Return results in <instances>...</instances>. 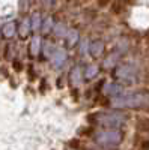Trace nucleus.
I'll use <instances>...</instances> for the list:
<instances>
[{
    "label": "nucleus",
    "mask_w": 149,
    "mask_h": 150,
    "mask_svg": "<svg viewBox=\"0 0 149 150\" xmlns=\"http://www.w3.org/2000/svg\"><path fill=\"white\" fill-rule=\"evenodd\" d=\"M93 66H89V72L88 74H86V78H92V75H93Z\"/></svg>",
    "instance_id": "obj_17"
},
{
    "label": "nucleus",
    "mask_w": 149,
    "mask_h": 150,
    "mask_svg": "<svg viewBox=\"0 0 149 150\" xmlns=\"http://www.w3.org/2000/svg\"><path fill=\"white\" fill-rule=\"evenodd\" d=\"M30 30H32L30 20H24V21L21 23V26H20V30H18V33H20V36H21V39H26V38L29 36V33H30Z\"/></svg>",
    "instance_id": "obj_8"
},
{
    "label": "nucleus",
    "mask_w": 149,
    "mask_h": 150,
    "mask_svg": "<svg viewBox=\"0 0 149 150\" xmlns=\"http://www.w3.org/2000/svg\"><path fill=\"white\" fill-rule=\"evenodd\" d=\"M86 2H89V0H86Z\"/></svg>",
    "instance_id": "obj_20"
},
{
    "label": "nucleus",
    "mask_w": 149,
    "mask_h": 150,
    "mask_svg": "<svg viewBox=\"0 0 149 150\" xmlns=\"http://www.w3.org/2000/svg\"><path fill=\"white\" fill-rule=\"evenodd\" d=\"M123 8H125V6H123V3L120 2V0H116V2L115 3H111V14H115V15H119V14H122V12H123Z\"/></svg>",
    "instance_id": "obj_10"
},
{
    "label": "nucleus",
    "mask_w": 149,
    "mask_h": 150,
    "mask_svg": "<svg viewBox=\"0 0 149 150\" xmlns=\"http://www.w3.org/2000/svg\"><path fill=\"white\" fill-rule=\"evenodd\" d=\"M95 140L99 144H111V143H116L119 140V135L113 134V132H101L95 137Z\"/></svg>",
    "instance_id": "obj_2"
},
{
    "label": "nucleus",
    "mask_w": 149,
    "mask_h": 150,
    "mask_svg": "<svg viewBox=\"0 0 149 150\" xmlns=\"http://www.w3.org/2000/svg\"><path fill=\"white\" fill-rule=\"evenodd\" d=\"M65 41H66L68 47L77 45V42H78V32L77 30H68L66 35H65Z\"/></svg>",
    "instance_id": "obj_6"
},
{
    "label": "nucleus",
    "mask_w": 149,
    "mask_h": 150,
    "mask_svg": "<svg viewBox=\"0 0 149 150\" xmlns=\"http://www.w3.org/2000/svg\"><path fill=\"white\" fill-rule=\"evenodd\" d=\"M30 26H32V30L33 32H38L42 29V17L39 12H35L30 18Z\"/></svg>",
    "instance_id": "obj_5"
},
{
    "label": "nucleus",
    "mask_w": 149,
    "mask_h": 150,
    "mask_svg": "<svg viewBox=\"0 0 149 150\" xmlns=\"http://www.w3.org/2000/svg\"><path fill=\"white\" fill-rule=\"evenodd\" d=\"M101 51H103V44L98 42V41L92 42V45H91V54H92L93 57H96V56L101 54Z\"/></svg>",
    "instance_id": "obj_11"
},
{
    "label": "nucleus",
    "mask_w": 149,
    "mask_h": 150,
    "mask_svg": "<svg viewBox=\"0 0 149 150\" xmlns=\"http://www.w3.org/2000/svg\"><path fill=\"white\" fill-rule=\"evenodd\" d=\"M12 66H14L15 68V71H23V63H21V62H18V60H15L14 62V63H12Z\"/></svg>",
    "instance_id": "obj_16"
},
{
    "label": "nucleus",
    "mask_w": 149,
    "mask_h": 150,
    "mask_svg": "<svg viewBox=\"0 0 149 150\" xmlns=\"http://www.w3.org/2000/svg\"><path fill=\"white\" fill-rule=\"evenodd\" d=\"M148 42H149V35H148Z\"/></svg>",
    "instance_id": "obj_18"
},
{
    "label": "nucleus",
    "mask_w": 149,
    "mask_h": 150,
    "mask_svg": "<svg viewBox=\"0 0 149 150\" xmlns=\"http://www.w3.org/2000/svg\"><path fill=\"white\" fill-rule=\"evenodd\" d=\"M66 59H68V54H66L65 50H62V48H57L56 51L50 56V62H51V65L54 68H62L63 63L66 62Z\"/></svg>",
    "instance_id": "obj_1"
},
{
    "label": "nucleus",
    "mask_w": 149,
    "mask_h": 150,
    "mask_svg": "<svg viewBox=\"0 0 149 150\" xmlns=\"http://www.w3.org/2000/svg\"><path fill=\"white\" fill-rule=\"evenodd\" d=\"M69 81H71V84L72 86H78L80 83H81V69H80V66L77 65V66H74L72 69H71V74H69Z\"/></svg>",
    "instance_id": "obj_4"
},
{
    "label": "nucleus",
    "mask_w": 149,
    "mask_h": 150,
    "mask_svg": "<svg viewBox=\"0 0 149 150\" xmlns=\"http://www.w3.org/2000/svg\"><path fill=\"white\" fill-rule=\"evenodd\" d=\"M110 3H111V0H96V5L99 8H107Z\"/></svg>",
    "instance_id": "obj_15"
},
{
    "label": "nucleus",
    "mask_w": 149,
    "mask_h": 150,
    "mask_svg": "<svg viewBox=\"0 0 149 150\" xmlns=\"http://www.w3.org/2000/svg\"><path fill=\"white\" fill-rule=\"evenodd\" d=\"M135 128H137L139 132L149 134V117H140L135 123Z\"/></svg>",
    "instance_id": "obj_7"
},
{
    "label": "nucleus",
    "mask_w": 149,
    "mask_h": 150,
    "mask_svg": "<svg viewBox=\"0 0 149 150\" xmlns=\"http://www.w3.org/2000/svg\"><path fill=\"white\" fill-rule=\"evenodd\" d=\"M45 45H47V47H45V56H47V57H50V56H51V54L56 51V50H54L53 44H50V42H47Z\"/></svg>",
    "instance_id": "obj_14"
},
{
    "label": "nucleus",
    "mask_w": 149,
    "mask_h": 150,
    "mask_svg": "<svg viewBox=\"0 0 149 150\" xmlns=\"http://www.w3.org/2000/svg\"><path fill=\"white\" fill-rule=\"evenodd\" d=\"M0 32H2V35L6 38V39H11V38H14L15 33H17V24L14 21H8L2 26Z\"/></svg>",
    "instance_id": "obj_3"
},
{
    "label": "nucleus",
    "mask_w": 149,
    "mask_h": 150,
    "mask_svg": "<svg viewBox=\"0 0 149 150\" xmlns=\"http://www.w3.org/2000/svg\"><path fill=\"white\" fill-rule=\"evenodd\" d=\"M65 2H69V0H65Z\"/></svg>",
    "instance_id": "obj_19"
},
{
    "label": "nucleus",
    "mask_w": 149,
    "mask_h": 150,
    "mask_svg": "<svg viewBox=\"0 0 149 150\" xmlns=\"http://www.w3.org/2000/svg\"><path fill=\"white\" fill-rule=\"evenodd\" d=\"M53 32L56 33V36H65L66 35V32H68V29H66V26L65 24H62V23H59V24H56V27L53 29Z\"/></svg>",
    "instance_id": "obj_12"
},
{
    "label": "nucleus",
    "mask_w": 149,
    "mask_h": 150,
    "mask_svg": "<svg viewBox=\"0 0 149 150\" xmlns=\"http://www.w3.org/2000/svg\"><path fill=\"white\" fill-rule=\"evenodd\" d=\"M137 150H149V140L148 138L140 140V143L137 146Z\"/></svg>",
    "instance_id": "obj_13"
},
{
    "label": "nucleus",
    "mask_w": 149,
    "mask_h": 150,
    "mask_svg": "<svg viewBox=\"0 0 149 150\" xmlns=\"http://www.w3.org/2000/svg\"><path fill=\"white\" fill-rule=\"evenodd\" d=\"M39 50H41V39H39L38 36H35L33 39H32V42H30L29 53H30V56H38Z\"/></svg>",
    "instance_id": "obj_9"
}]
</instances>
